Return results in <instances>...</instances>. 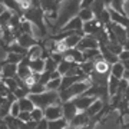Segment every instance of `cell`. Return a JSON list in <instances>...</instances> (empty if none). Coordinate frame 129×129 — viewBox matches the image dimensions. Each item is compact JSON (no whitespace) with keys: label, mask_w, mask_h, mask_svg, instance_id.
I'll return each instance as SVG.
<instances>
[{"label":"cell","mask_w":129,"mask_h":129,"mask_svg":"<svg viewBox=\"0 0 129 129\" xmlns=\"http://www.w3.org/2000/svg\"><path fill=\"white\" fill-rule=\"evenodd\" d=\"M45 17H46L45 12L40 7V2H37V0H32L30 7L23 13V19L27 20L29 23L36 26L37 30H39V36L42 39H46L47 36V23L45 20Z\"/></svg>","instance_id":"1"},{"label":"cell","mask_w":129,"mask_h":129,"mask_svg":"<svg viewBox=\"0 0 129 129\" xmlns=\"http://www.w3.org/2000/svg\"><path fill=\"white\" fill-rule=\"evenodd\" d=\"M6 122V125H7V128L9 129H23V122L19 119V118H13V116H7V118H5L3 119Z\"/></svg>","instance_id":"24"},{"label":"cell","mask_w":129,"mask_h":129,"mask_svg":"<svg viewBox=\"0 0 129 129\" xmlns=\"http://www.w3.org/2000/svg\"><path fill=\"white\" fill-rule=\"evenodd\" d=\"M118 59H119V62H126V60H129V50H123L118 56Z\"/></svg>","instance_id":"44"},{"label":"cell","mask_w":129,"mask_h":129,"mask_svg":"<svg viewBox=\"0 0 129 129\" xmlns=\"http://www.w3.org/2000/svg\"><path fill=\"white\" fill-rule=\"evenodd\" d=\"M78 17L82 20L83 23H86V22H90V20H93L95 19V16H93L92 10L90 9H80L78 13Z\"/></svg>","instance_id":"32"},{"label":"cell","mask_w":129,"mask_h":129,"mask_svg":"<svg viewBox=\"0 0 129 129\" xmlns=\"http://www.w3.org/2000/svg\"><path fill=\"white\" fill-rule=\"evenodd\" d=\"M17 75V64H6L3 70H2V75H0V79H10L14 78Z\"/></svg>","instance_id":"21"},{"label":"cell","mask_w":129,"mask_h":129,"mask_svg":"<svg viewBox=\"0 0 129 129\" xmlns=\"http://www.w3.org/2000/svg\"><path fill=\"white\" fill-rule=\"evenodd\" d=\"M62 112H63V118L68 120V123H70V122H72V119H73L75 116L79 113L78 108L75 106V103L72 101L62 103Z\"/></svg>","instance_id":"9"},{"label":"cell","mask_w":129,"mask_h":129,"mask_svg":"<svg viewBox=\"0 0 129 129\" xmlns=\"http://www.w3.org/2000/svg\"><path fill=\"white\" fill-rule=\"evenodd\" d=\"M29 63H30V57L26 55V57L17 64V76L20 79H23V80L29 79L33 75V72L30 70V68H29Z\"/></svg>","instance_id":"7"},{"label":"cell","mask_w":129,"mask_h":129,"mask_svg":"<svg viewBox=\"0 0 129 129\" xmlns=\"http://www.w3.org/2000/svg\"><path fill=\"white\" fill-rule=\"evenodd\" d=\"M5 10H6V7H5V6H3V3H2V2H0V14L3 13V12H5Z\"/></svg>","instance_id":"49"},{"label":"cell","mask_w":129,"mask_h":129,"mask_svg":"<svg viewBox=\"0 0 129 129\" xmlns=\"http://www.w3.org/2000/svg\"><path fill=\"white\" fill-rule=\"evenodd\" d=\"M19 102V106H20V111L22 112H33V109L36 108V106L33 105V102L27 98H24V99H20Z\"/></svg>","instance_id":"31"},{"label":"cell","mask_w":129,"mask_h":129,"mask_svg":"<svg viewBox=\"0 0 129 129\" xmlns=\"http://www.w3.org/2000/svg\"><path fill=\"white\" fill-rule=\"evenodd\" d=\"M96 101L95 98H90V96H85V95H82V96H78V98H75L73 103L75 106L78 108V111H82V112H86L89 109V106L92 105L93 102Z\"/></svg>","instance_id":"10"},{"label":"cell","mask_w":129,"mask_h":129,"mask_svg":"<svg viewBox=\"0 0 129 129\" xmlns=\"http://www.w3.org/2000/svg\"><path fill=\"white\" fill-rule=\"evenodd\" d=\"M68 126H69V123H68V120L64 119V118L47 122V129H66Z\"/></svg>","instance_id":"29"},{"label":"cell","mask_w":129,"mask_h":129,"mask_svg":"<svg viewBox=\"0 0 129 129\" xmlns=\"http://www.w3.org/2000/svg\"><path fill=\"white\" fill-rule=\"evenodd\" d=\"M89 119H90V118L88 116L86 112H79L78 115L72 119V122L69 123V126H70V129H82L83 126L89 122Z\"/></svg>","instance_id":"15"},{"label":"cell","mask_w":129,"mask_h":129,"mask_svg":"<svg viewBox=\"0 0 129 129\" xmlns=\"http://www.w3.org/2000/svg\"><path fill=\"white\" fill-rule=\"evenodd\" d=\"M99 26H102V24H99V22H98L96 19H93V20H90V22L83 23V33H85V36H90V35H93V33L98 30Z\"/></svg>","instance_id":"22"},{"label":"cell","mask_w":129,"mask_h":129,"mask_svg":"<svg viewBox=\"0 0 129 129\" xmlns=\"http://www.w3.org/2000/svg\"><path fill=\"white\" fill-rule=\"evenodd\" d=\"M62 55H63L64 59L72 60V62H75V63H78V64H82L83 62H85V56H83V53L79 50L78 47L69 49V50H64Z\"/></svg>","instance_id":"11"},{"label":"cell","mask_w":129,"mask_h":129,"mask_svg":"<svg viewBox=\"0 0 129 129\" xmlns=\"http://www.w3.org/2000/svg\"><path fill=\"white\" fill-rule=\"evenodd\" d=\"M123 73H125V66L120 63V62L115 63V64L111 68V76H113V78L123 79Z\"/></svg>","instance_id":"28"},{"label":"cell","mask_w":129,"mask_h":129,"mask_svg":"<svg viewBox=\"0 0 129 129\" xmlns=\"http://www.w3.org/2000/svg\"><path fill=\"white\" fill-rule=\"evenodd\" d=\"M120 79L113 78V76H109V82H108V90H109V96L113 98L118 92V88H119Z\"/></svg>","instance_id":"27"},{"label":"cell","mask_w":129,"mask_h":129,"mask_svg":"<svg viewBox=\"0 0 129 129\" xmlns=\"http://www.w3.org/2000/svg\"><path fill=\"white\" fill-rule=\"evenodd\" d=\"M16 42H17L23 49H26V50H29V49H32V47L39 46V45H40V40L35 39V37L30 36V35H22V36L19 37Z\"/></svg>","instance_id":"14"},{"label":"cell","mask_w":129,"mask_h":129,"mask_svg":"<svg viewBox=\"0 0 129 129\" xmlns=\"http://www.w3.org/2000/svg\"><path fill=\"white\" fill-rule=\"evenodd\" d=\"M125 3H126V0H112V2H109V6H111V9H112V10H115L118 14H120V16H125V17H128L126 12L123 10Z\"/></svg>","instance_id":"23"},{"label":"cell","mask_w":129,"mask_h":129,"mask_svg":"<svg viewBox=\"0 0 129 129\" xmlns=\"http://www.w3.org/2000/svg\"><path fill=\"white\" fill-rule=\"evenodd\" d=\"M45 92H47L46 86L39 83V82L30 86V95H40V93H45Z\"/></svg>","instance_id":"39"},{"label":"cell","mask_w":129,"mask_h":129,"mask_svg":"<svg viewBox=\"0 0 129 129\" xmlns=\"http://www.w3.org/2000/svg\"><path fill=\"white\" fill-rule=\"evenodd\" d=\"M29 99L33 102V105L42 109V111H46L49 106L56 105V102L59 101V92H45L40 95H29Z\"/></svg>","instance_id":"4"},{"label":"cell","mask_w":129,"mask_h":129,"mask_svg":"<svg viewBox=\"0 0 129 129\" xmlns=\"http://www.w3.org/2000/svg\"><path fill=\"white\" fill-rule=\"evenodd\" d=\"M111 64L106 63L105 60L102 59V57H99L98 60H95V72H98V73H102V75H111Z\"/></svg>","instance_id":"19"},{"label":"cell","mask_w":129,"mask_h":129,"mask_svg":"<svg viewBox=\"0 0 129 129\" xmlns=\"http://www.w3.org/2000/svg\"><path fill=\"white\" fill-rule=\"evenodd\" d=\"M37 122H35V120H30V122H27V123L23 125V129H36L37 128Z\"/></svg>","instance_id":"45"},{"label":"cell","mask_w":129,"mask_h":129,"mask_svg":"<svg viewBox=\"0 0 129 129\" xmlns=\"http://www.w3.org/2000/svg\"><path fill=\"white\" fill-rule=\"evenodd\" d=\"M60 83H62V78L60 79H52L50 82L46 85V89L49 90V92H59Z\"/></svg>","instance_id":"38"},{"label":"cell","mask_w":129,"mask_h":129,"mask_svg":"<svg viewBox=\"0 0 129 129\" xmlns=\"http://www.w3.org/2000/svg\"><path fill=\"white\" fill-rule=\"evenodd\" d=\"M108 26L111 27V30H112V33H113V36H115L116 42L123 46L125 43L128 42V33H126V29L122 27V26H119V24H116V23H109Z\"/></svg>","instance_id":"6"},{"label":"cell","mask_w":129,"mask_h":129,"mask_svg":"<svg viewBox=\"0 0 129 129\" xmlns=\"http://www.w3.org/2000/svg\"><path fill=\"white\" fill-rule=\"evenodd\" d=\"M128 116H129V112H128Z\"/></svg>","instance_id":"51"},{"label":"cell","mask_w":129,"mask_h":129,"mask_svg":"<svg viewBox=\"0 0 129 129\" xmlns=\"http://www.w3.org/2000/svg\"><path fill=\"white\" fill-rule=\"evenodd\" d=\"M90 10H92L95 19L99 20V17L102 16V13L106 10V3H105V2H102V0H95V2H92Z\"/></svg>","instance_id":"18"},{"label":"cell","mask_w":129,"mask_h":129,"mask_svg":"<svg viewBox=\"0 0 129 129\" xmlns=\"http://www.w3.org/2000/svg\"><path fill=\"white\" fill-rule=\"evenodd\" d=\"M17 118L22 120L23 123H27V122L32 120V115H30V112H20V115H19Z\"/></svg>","instance_id":"42"},{"label":"cell","mask_w":129,"mask_h":129,"mask_svg":"<svg viewBox=\"0 0 129 129\" xmlns=\"http://www.w3.org/2000/svg\"><path fill=\"white\" fill-rule=\"evenodd\" d=\"M103 106H105V105H103V102L99 101V99H96L92 105L89 106V109L86 111V113H88L89 118H93L95 115H98V113L102 111V108H103Z\"/></svg>","instance_id":"26"},{"label":"cell","mask_w":129,"mask_h":129,"mask_svg":"<svg viewBox=\"0 0 129 129\" xmlns=\"http://www.w3.org/2000/svg\"><path fill=\"white\" fill-rule=\"evenodd\" d=\"M50 75H52V73L43 72V73L40 75V80H39V83H42V85H45V86H46L47 83H49V82L52 80V79H50Z\"/></svg>","instance_id":"43"},{"label":"cell","mask_w":129,"mask_h":129,"mask_svg":"<svg viewBox=\"0 0 129 129\" xmlns=\"http://www.w3.org/2000/svg\"><path fill=\"white\" fill-rule=\"evenodd\" d=\"M20 106H19V102L16 101L13 103V105H12V108H10V116H13V118H17L19 115H20Z\"/></svg>","instance_id":"41"},{"label":"cell","mask_w":129,"mask_h":129,"mask_svg":"<svg viewBox=\"0 0 129 129\" xmlns=\"http://www.w3.org/2000/svg\"><path fill=\"white\" fill-rule=\"evenodd\" d=\"M90 6H92V2H90V0L80 2V9H90Z\"/></svg>","instance_id":"46"},{"label":"cell","mask_w":129,"mask_h":129,"mask_svg":"<svg viewBox=\"0 0 129 129\" xmlns=\"http://www.w3.org/2000/svg\"><path fill=\"white\" fill-rule=\"evenodd\" d=\"M26 56H22V55H14V53H10V55L6 56V63H9V64H19L22 60L24 59Z\"/></svg>","instance_id":"37"},{"label":"cell","mask_w":129,"mask_h":129,"mask_svg":"<svg viewBox=\"0 0 129 129\" xmlns=\"http://www.w3.org/2000/svg\"><path fill=\"white\" fill-rule=\"evenodd\" d=\"M12 16H13V13H12L10 10H5L3 13L0 14V30L9 27V23H10Z\"/></svg>","instance_id":"30"},{"label":"cell","mask_w":129,"mask_h":129,"mask_svg":"<svg viewBox=\"0 0 129 129\" xmlns=\"http://www.w3.org/2000/svg\"><path fill=\"white\" fill-rule=\"evenodd\" d=\"M120 129H129V122H126V123L120 125Z\"/></svg>","instance_id":"48"},{"label":"cell","mask_w":129,"mask_h":129,"mask_svg":"<svg viewBox=\"0 0 129 129\" xmlns=\"http://www.w3.org/2000/svg\"><path fill=\"white\" fill-rule=\"evenodd\" d=\"M60 6H62V2H57V0H42L40 2V7L45 12V16L55 19V20L59 16Z\"/></svg>","instance_id":"5"},{"label":"cell","mask_w":129,"mask_h":129,"mask_svg":"<svg viewBox=\"0 0 129 129\" xmlns=\"http://www.w3.org/2000/svg\"><path fill=\"white\" fill-rule=\"evenodd\" d=\"M120 63L125 66V70H129V60H126V62H120Z\"/></svg>","instance_id":"47"},{"label":"cell","mask_w":129,"mask_h":129,"mask_svg":"<svg viewBox=\"0 0 129 129\" xmlns=\"http://www.w3.org/2000/svg\"><path fill=\"white\" fill-rule=\"evenodd\" d=\"M0 85H2V79H0Z\"/></svg>","instance_id":"50"},{"label":"cell","mask_w":129,"mask_h":129,"mask_svg":"<svg viewBox=\"0 0 129 129\" xmlns=\"http://www.w3.org/2000/svg\"><path fill=\"white\" fill-rule=\"evenodd\" d=\"M79 10H80V2H78V0H73V2H62V6H60V10H59V16L56 19L55 24H50V29L55 32V35L68 22H70L73 17L78 16Z\"/></svg>","instance_id":"2"},{"label":"cell","mask_w":129,"mask_h":129,"mask_svg":"<svg viewBox=\"0 0 129 129\" xmlns=\"http://www.w3.org/2000/svg\"><path fill=\"white\" fill-rule=\"evenodd\" d=\"M57 66H59V64L56 63L50 56L45 60V72H47V73H53V72H56V70H57Z\"/></svg>","instance_id":"35"},{"label":"cell","mask_w":129,"mask_h":129,"mask_svg":"<svg viewBox=\"0 0 129 129\" xmlns=\"http://www.w3.org/2000/svg\"><path fill=\"white\" fill-rule=\"evenodd\" d=\"M99 50H101V56L102 59L105 60L106 63H109L111 66H113L115 63H118L119 62V59H118V56H115L113 53H112L108 47L105 46V45H99Z\"/></svg>","instance_id":"17"},{"label":"cell","mask_w":129,"mask_h":129,"mask_svg":"<svg viewBox=\"0 0 129 129\" xmlns=\"http://www.w3.org/2000/svg\"><path fill=\"white\" fill-rule=\"evenodd\" d=\"M80 66V70H82L83 75H86V76H90V73H92L93 70H95V62H92V60H86V62H83L82 64H79Z\"/></svg>","instance_id":"33"},{"label":"cell","mask_w":129,"mask_h":129,"mask_svg":"<svg viewBox=\"0 0 129 129\" xmlns=\"http://www.w3.org/2000/svg\"><path fill=\"white\" fill-rule=\"evenodd\" d=\"M30 115H32V120H35V122H40V120L45 119V111H42V109H39V108H35L33 109V112H30Z\"/></svg>","instance_id":"40"},{"label":"cell","mask_w":129,"mask_h":129,"mask_svg":"<svg viewBox=\"0 0 129 129\" xmlns=\"http://www.w3.org/2000/svg\"><path fill=\"white\" fill-rule=\"evenodd\" d=\"M73 63H75V62H72V60H68V59H63V60L59 63V66H57V72L60 73V76H62V78L69 73V70L72 69Z\"/></svg>","instance_id":"25"},{"label":"cell","mask_w":129,"mask_h":129,"mask_svg":"<svg viewBox=\"0 0 129 129\" xmlns=\"http://www.w3.org/2000/svg\"><path fill=\"white\" fill-rule=\"evenodd\" d=\"M2 82H3V85H5L6 88L9 89L12 93H14L16 90L19 89V85L17 82H16V79L14 78H10V79H2Z\"/></svg>","instance_id":"36"},{"label":"cell","mask_w":129,"mask_h":129,"mask_svg":"<svg viewBox=\"0 0 129 129\" xmlns=\"http://www.w3.org/2000/svg\"><path fill=\"white\" fill-rule=\"evenodd\" d=\"M105 46L108 47V49H109V50H111L115 56H119L120 53L123 52V46L119 45V43H115V42H108Z\"/></svg>","instance_id":"34"},{"label":"cell","mask_w":129,"mask_h":129,"mask_svg":"<svg viewBox=\"0 0 129 129\" xmlns=\"http://www.w3.org/2000/svg\"><path fill=\"white\" fill-rule=\"evenodd\" d=\"M0 49H3V52H6V55H10V53H14V55H22V56L27 55V50L23 49L17 42H14V43H12V45H5V43H2V42H0Z\"/></svg>","instance_id":"12"},{"label":"cell","mask_w":129,"mask_h":129,"mask_svg":"<svg viewBox=\"0 0 129 129\" xmlns=\"http://www.w3.org/2000/svg\"><path fill=\"white\" fill-rule=\"evenodd\" d=\"M80 30H83V22L78 17V16H76V17H73L70 22H68V23L64 24V26L60 29L57 33H63V32H80Z\"/></svg>","instance_id":"13"},{"label":"cell","mask_w":129,"mask_h":129,"mask_svg":"<svg viewBox=\"0 0 129 129\" xmlns=\"http://www.w3.org/2000/svg\"><path fill=\"white\" fill-rule=\"evenodd\" d=\"M90 86H92V83L89 82V80H86V82L75 83V85H72V86H70L69 89H66V90H60V92H59V101H60V103L73 101L75 98L82 96L83 93L86 92Z\"/></svg>","instance_id":"3"},{"label":"cell","mask_w":129,"mask_h":129,"mask_svg":"<svg viewBox=\"0 0 129 129\" xmlns=\"http://www.w3.org/2000/svg\"><path fill=\"white\" fill-rule=\"evenodd\" d=\"M60 118H63V112H62V103L60 105H52L45 111V119L47 122L52 120H57Z\"/></svg>","instance_id":"8"},{"label":"cell","mask_w":129,"mask_h":129,"mask_svg":"<svg viewBox=\"0 0 129 129\" xmlns=\"http://www.w3.org/2000/svg\"><path fill=\"white\" fill-rule=\"evenodd\" d=\"M29 68H30V70H32L33 73H43L45 72V59L37 57V59L30 60Z\"/></svg>","instance_id":"20"},{"label":"cell","mask_w":129,"mask_h":129,"mask_svg":"<svg viewBox=\"0 0 129 129\" xmlns=\"http://www.w3.org/2000/svg\"><path fill=\"white\" fill-rule=\"evenodd\" d=\"M78 49L82 53L85 50H90V49H99V43L95 39H92L90 36H85V37H82V40L79 42Z\"/></svg>","instance_id":"16"}]
</instances>
